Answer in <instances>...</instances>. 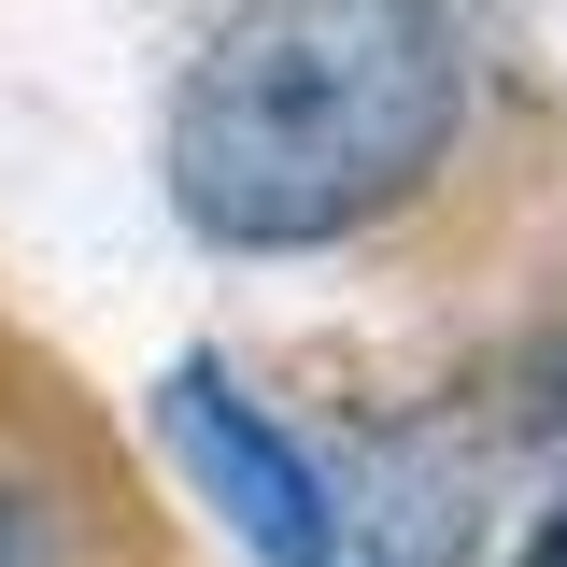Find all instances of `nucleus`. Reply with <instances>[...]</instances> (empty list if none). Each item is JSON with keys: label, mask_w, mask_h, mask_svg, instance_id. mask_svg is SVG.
<instances>
[{"label": "nucleus", "mask_w": 567, "mask_h": 567, "mask_svg": "<svg viewBox=\"0 0 567 567\" xmlns=\"http://www.w3.org/2000/svg\"><path fill=\"white\" fill-rule=\"evenodd\" d=\"M468 128L440 0H227L171 100V199L227 256H298L398 213Z\"/></svg>", "instance_id": "obj_1"}, {"label": "nucleus", "mask_w": 567, "mask_h": 567, "mask_svg": "<svg viewBox=\"0 0 567 567\" xmlns=\"http://www.w3.org/2000/svg\"><path fill=\"white\" fill-rule=\"evenodd\" d=\"M156 412H171V454L199 468V496L256 539V567H341V511H327V483H312V454H298V440H284L213 354L171 369Z\"/></svg>", "instance_id": "obj_2"}, {"label": "nucleus", "mask_w": 567, "mask_h": 567, "mask_svg": "<svg viewBox=\"0 0 567 567\" xmlns=\"http://www.w3.org/2000/svg\"><path fill=\"white\" fill-rule=\"evenodd\" d=\"M0 567H58V525H43L29 483H0Z\"/></svg>", "instance_id": "obj_3"}, {"label": "nucleus", "mask_w": 567, "mask_h": 567, "mask_svg": "<svg viewBox=\"0 0 567 567\" xmlns=\"http://www.w3.org/2000/svg\"><path fill=\"white\" fill-rule=\"evenodd\" d=\"M525 567H567V511H554V525H539V539H525Z\"/></svg>", "instance_id": "obj_4"}]
</instances>
